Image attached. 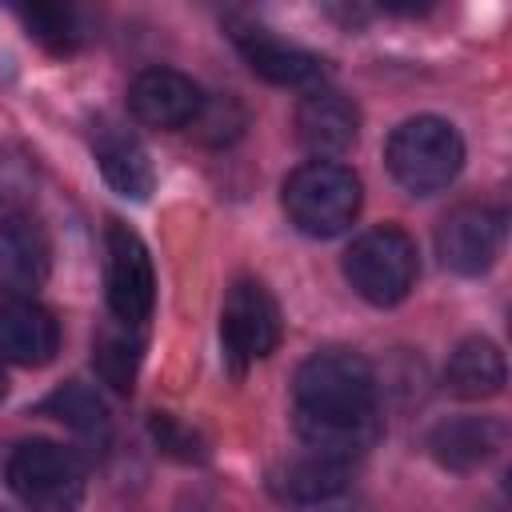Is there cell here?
<instances>
[{"label":"cell","instance_id":"9c48e42d","mask_svg":"<svg viewBox=\"0 0 512 512\" xmlns=\"http://www.w3.org/2000/svg\"><path fill=\"white\" fill-rule=\"evenodd\" d=\"M204 100L208 96L200 92V84L176 68H144L128 84V112L144 128H160V132L192 128L204 112Z\"/></svg>","mask_w":512,"mask_h":512},{"label":"cell","instance_id":"52a82bcc","mask_svg":"<svg viewBox=\"0 0 512 512\" xmlns=\"http://www.w3.org/2000/svg\"><path fill=\"white\" fill-rule=\"evenodd\" d=\"M220 344L236 372L264 360L280 344V308L260 280H236L220 308Z\"/></svg>","mask_w":512,"mask_h":512},{"label":"cell","instance_id":"3957f363","mask_svg":"<svg viewBox=\"0 0 512 512\" xmlns=\"http://www.w3.org/2000/svg\"><path fill=\"white\" fill-rule=\"evenodd\" d=\"M384 160H388L392 180L404 192L432 196V192H444L460 176L464 140H460L456 124H448L440 116H412L392 128V136L384 144Z\"/></svg>","mask_w":512,"mask_h":512},{"label":"cell","instance_id":"d6986e66","mask_svg":"<svg viewBox=\"0 0 512 512\" xmlns=\"http://www.w3.org/2000/svg\"><path fill=\"white\" fill-rule=\"evenodd\" d=\"M140 360H144V340L136 336V328L128 324H108L96 332L92 340V368L96 376L116 388V392H132L136 384V372H140Z\"/></svg>","mask_w":512,"mask_h":512},{"label":"cell","instance_id":"e0dca14e","mask_svg":"<svg viewBox=\"0 0 512 512\" xmlns=\"http://www.w3.org/2000/svg\"><path fill=\"white\" fill-rule=\"evenodd\" d=\"M40 412L52 416V420H60L64 428H72L96 456L108 452V444H112V416H108L104 396L92 384H80V380L60 384L52 396H44Z\"/></svg>","mask_w":512,"mask_h":512},{"label":"cell","instance_id":"4fadbf2b","mask_svg":"<svg viewBox=\"0 0 512 512\" xmlns=\"http://www.w3.org/2000/svg\"><path fill=\"white\" fill-rule=\"evenodd\" d=\"M60 352V324L36 300L0 304V364L40 368Z\"/></svg>","mask_w":512,"mask_h":512},{"label":"cell","instance_id":"ba28073f","mask_svg":"<svg viewBox=\"0 0 512 512\" xmlns=\"http://www.w3.org/2000/svg\"><path fill=\"white\" fill-rule=\"evenodd\" d=\"M504 248V212L492 204H460L436 228L440 264L460 276H480Z\"/></svg>","mask_w":512,"mask_h":512},{"label":"cell","instance_id":"8992f818","mask_svg":"<svg viewBox=\"0 0 512 512\" xmlns=\"http://www.w3.org/2000/svg\"><path fill=\"white\" fill-rule=\"evenodd\" d=\"M104 284H108V308L120 324L140 328L152 316L156 304V272L144 240L124 224L108 220L104 228Z\"/></svg>","mask_w":512,"mask_h":512},{"label":"cell","instance_id":"7c38bea8","mask_svg":"<svg viewBox=\"0 0 512 512\" xmlns=\"http://www.w3.org/2000/svg\"><path fill=\"white\" fill-rule=\"evenodd\" d=\"M232 40H236L244 64L276 88H312L324 80V60L316 52L296 48L264 28H240V32H232Z\"/></svg>","mask_w":512,"mask_h":512},{"label":"cell","instance_id":"2e32d148","mask_svg":"<svg viewBox=\"0 0 512 512\" xmlns=\"http://www.w3.org/2000/svg\"><path fill=\"white\" fill-rule=\"evenodd\" d=\"M272 488H276L280 500H288L292 508L308 512V508L344 500V492H348V468H344V460L308 452V456L288 460V464L272 476Z\"/></svg>","mask_w":512,"mask_h":512},{"label":"cell","instance_id":"ffe728a7","mask_svg":"<svg viewBox=\"0 0 512 512\" xmlns=\"http://www.w3.org/2000/svg\"><path fill=\"white\" fill-rule=\"evenodd\" d=\"M20 20L28 28L32 40H40L48 52H76L88 40V24L76 8H60V4H36V8H20Z\"/></svg>","mask_w":512,"mask_h":512},{"label":"cell","instance_id":"277c9868","mask_svg":"<svg viewBox=\"0 0 512 512\" xmlns=\"http://www.w3.org/2000/svg\"><path fill=\"white\" fill-rule=\"evenodd\" d=\"M416 276H420L416 240L396 224L360 232L344 252V280L360 300L376 308L400 304L416 288Z\"/></svg>","mask_w":512,"mask_h":512},{"label":"cell","instance_id":"30bf717a","mask_svg":"<svg viewBox=\"0 0 512 512\" xmlns=\"http://www.w3.org/2000/svg\"><path fill=\"white\" fill-rule=\"evenodd\" d=\"M48 268H52L48 232L32 216H4L0 220V296L32 300V292L48 280Z\"/></svg>","mask_w":512,"mask_h":512},{"label":"cell","instance_id":"8fae6325","mask_svg":"<svg viewBox=\"0 0 512 512\" xmlns=\"http://www.w3.org/2000/svg\"><path fill=\"white\" fill-rule=\"evenodd\" d=\"M360 136V108L336 88H312L296 104V140L316 156H344Z\"/></svg>","mask_w":512,"mask_h":512},{"label":"cell","instance_id":"5bb4252c","mask_svg":"<svg viewBox=\"0 0 512 512\" xmlns=\"http://www.w3.org/2000/svg\"><path fill=\"white\" fill-rule=\"evenodd\" d=\"M500 448H504V424L496 416H452L432 424L428 432L432 460L452 472H472L488 464Z\"/></svg>","mask_w":512,"mask_h":512},{"label":"cell","instance_id":"5b68a950","mask_svg":"<svg viewBox=\"0 0 512 512\" xmlns=\"http://www.w3.org/2000/svg\"><path fill=\"white\" fill-rule=\"evenodd\" d=\"M4 480L32 512H76L88 488L84 460L56 440H24L8 452Z\"/></svg>","mask_w":512,"mask_h":512},{"label":"cell","instance_id":"7a4b0ae2","mask_svg":"<svg viewBox=\"0 0 512 512\" xmlns=\"http://www.w3.org/2000/svg\"><path fill=\"white\" fill-rule=\"evenodd\" d=\"M360 200H364L360 176L336 160H308L292 168L280 188V204L288 220L316 240L340 236L360 216Z\"/></svg>","mask_w":512,"mask_h":512},{"label":"cell","instance_id":"7402d4cb","mask_svg":"<svg viewBox=\"0 0 512 512\" xmlns=\"http://www.w3.org/2000/svg\"><path fill=\"white\" fill-rule=\"evenodd\" d=\"M4 392H8V380H4V368H0V400H4Z\"/></svg>","mask_w":512,"mask_h":512},{"label":"cell","instance_id":"ac0fdd59","mask_svg":"<svg viewBox=\"0 0 512 512\" xmlns=\"http://www.w3.org/2000/svg\"><path fill=\"white\" fill-rule=\"evenodd\" d=\"M96 168H100L104 184L112 192H120L124 200H148V192L156 188L152 160L140 148V140H132L128 132L100 128V136H96Z\"/></svg>","mask_w":512,"mask_h":512},{"label":"cell","instance_id":"44dd1931","mask_svg":"<svg viewBox=\"0 0 512 512\" xmlns=\"http://www.w3.org/2000/svg\"><path fill=\"white\" fill-rule=\"evenodd\" d=\"M152 432H156L160 448H168V452H176V456H184V460L200 456V452H196V436L184 432V428H176L172 416H156V420H152Z\"/></svg>","mask_w":512,"mask_h":512},{"label":"cell","instance_id":"6da1fadb","mask_svg":"<svg viewBox=\"0 0 512 512\" xmlns=\"http://www.w3.org/2000/svg\"><path fill=\"white\" fill-rule=\"evenodd\" d=\"M292 424L308 452L344 464L364 456L384 432L372 364L348 348L312 352L292 376Z\"/></svg>","mask_w":512,"mask_h":512},{"label":"cell","instance_id":"9a60e30c","mask_svg":"<svg viewBox=\"0 0 512 512\" xmlns=\"http://www.w3.org/2000/svg\"><path fill=\"white\" fill-rule=\"evenodd\" d=\"M508 384V364L500 344H492L488 336H468L452 348L448 364H444V388L460 400H488L500 396Z\"/></svg>","mask_w":512,"mask_h":512}]
</instances>
